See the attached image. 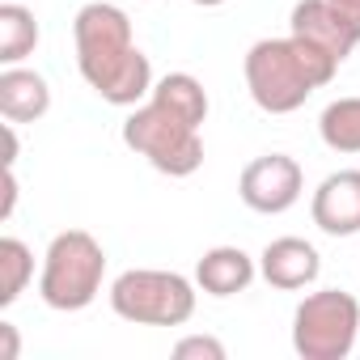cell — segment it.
<instances>
[{
	"label": "cell",
	"instance_id": "cell-1",
	"mask_svg": "<svg viewBox=\"0 0 360 360\" xmlns=\"http://www.w3.org/2000/svg\"><path fill=\"white\" fill-rule=\"evenodd\" d=\"M77 68L85 85L110 106H140L153 94V64L131 39V18L119 5L89 0L72 18Z\"/></svg>",
	"mask_w": 360,
	"mask_h": 360
},
{
	"label": "cell",
	"instance_id": "cell-2",
	"mask_svg": "<svg viewBox=\"0 0 360 360\" xmlns=\"http://www.w3.org/2000/svg\"><path fill=\"white\" fill-rule=\"evenodd\" d=\"M242 72H246V89H250L259 110L292 115V110H301L309 102L314 89L335 81L339 60H330L326 51H318L305 39L288 34V39H259L246 51Z\"/></svg>",
	"mask_w": 360,
	"mask_h": 360
},
{
	"label": "cell",
	"instance_id": "cell-3",
	"mask_svg": "<svg viewBox=\"0 0 360 360\" xmlns=\"http://www.w3.org/2000/svg\"><path fill=\"white\" fill-rule=\"evenodd\" d=\"M106 276V250L94 233L85 229H64L51 238L43 255V276H39V297L43 305L60 314H77L98 301Z\"/></svg>",
	"mask_w": 360,
	"mask_h": 360
},
{
	"label": "cell",
	"instance_id": "cell-4",
	"mask_svg": "<svg viewBox=\"0 0 360 360\" xmlns=\"http://www.w3.org/2000/svg\"><path fill=\"white\" fill-rule=\"evenodd\" d=\"M123 144L169 178H187L204 165L200 127L187 123L183 115H174L169 106L153 102V98L123 119Z\"/></svg>",
	"mask_w": 360,
	"mask_h": 360
},
{
	"label": "cell",
	"instance_id": "cell-5",
	"mask_svg": "<svg viewBox=\"0 0 360 360\" xmlns=\"http://www.w3.org/2000/svg\"><path fill=\"white\" fill-rule=\"evenodd\" d=\"M110 309L136 326H183L195 314V284L178 271L131 267L110 284Z\"/></svg>",
	"mask_w": 360,
	"mask_h": 360
},
{
	"label": "cell",
	"instance_id": "cell-6",
	"mask_svg": "<svg viewBox=\"0 0 360 360\" xmlns=\"http://www.w3.org/2000/svg\"><path fill=\"white\" fill-rule=\"evenodd\" d=\"M360 343V301L343 288L309 292L292 314V352L301 360H343Z\"/></svg>",
	"mask_w": 360,
	"mask_h": 360
},
{
	"label": "cell",
	"instance_id": "cell-7",
	"mask_svg": "<svg viewBox=\"0 0 360 360\" xmlns=\"http://www.w3.org/2000/svg\"><path fill=\"white\" fill-rule=\"evenodd\" d=\"M305 191V174L297 165V157L288 153H263L255 157L242 178H238V195L250 212H263V217H280L288 212Z\"/></svg>",
	"mask_w": 360,
	"mask_h": 360
},
{
	"label": "cell",
	"instance_id": "cell-8",
	"mask_svg": "<svg viewBox=\"0 0 360 360\" xmlns=\"http://www.w3.org/2000/svg\"><path fill=\"white\" fill-rule=\"evenodd\" d=\"M288 26H292L288 34L305 39L309 47L326 51V56L339 60V64H343V60L356 51V43H360V30L330 5V0H297Z\"/></svg>",
	"mask_w": 360,
	"mask_h": 360
},
{
	"label": "cell",
	"instance_id": "cell-9",
	"mask_svg": "<svg viewBox=\"0 0 360 360\" xmlns=\"http://www.w3.org/2000/svg\"><path fill=\"white\" fill-rule=\"evenodd\" d=\"M309 217L330 238L360 233V169L326 174L318 183V191H314V200H309Z\"/></svg>",
	"mask_w": 360,
	"mask_h": 360
},
{
	"label": "cell",
	"instance_id": "cell-10",
	"mask_svg": "<svg viewBox=\"0 0 360 360\" xmlns=\"http://www.w3.org/2000/svg\"><path fill=\"white\" fill-rule=\"evenodd\" d=\"M318 271H322V255L305 238H276L259 255V276L280 292L309 288L318 280Z\"/></svg>",
	"mask_w": 360,
	"mask_h": 360
},
{
	"label": "cell",
	"instance_id": "cell-11",
	"mask_svg": "<svg viewBox=\"0 0 360 360\" xmlns=\"http://www.w3.org/2000/svg\"><path fill=\"white\" fill-rule=\"evenodd\" d=\"M259 267L255 259L242 250V246H212L204 250V259L195 263V284L208 292V297H233V292H246L255 284Z\"/></svg>",
	"mask_w": 360,
	"mask_h": 360
},
{
	"label": "cell",
	"instance_id": "cell-12",
	"mask_svg": "<svg viewBox=\"0 0 360 360\" xmlns=\"http://www.w3.org/2000/svg\"><path fill=\"white\" fill-rule=\"evenodd\" d=\"M51 110V89L47 77L22 64H9L0 72V115L9 123H34Z\"/></svg>",
	"mask_w": 360,
	"mask_h": 360
},
{
	"label": "cell",
	"instance_id": "cell-13",
	"mask_svg": "<svg viewBox=\"0 0 360 360\" xmlns=\"http://www.w3.org/2000/svg\"><path fill=\"white\" fill-rule=\"evenodd\" d=\"M148 98L161 102V106H169L174 115H183V119L195 123V127L208 123V94H204V85H200L191 72H165V77L153 85Z\"/></svg>",
	"mask_w": 360,
	"mask_h": 360
},
{
	"label": "cell",
	"instance_id": "cell-14",
	"mask_svg": "<svg viewBox=\"0 0 360 360\" xmlns=\"http://www.w3.org/2000/svg\"><path fill=\"white\" fill-rule=\"evenodd\" d=\"M39 47V22L26 5L18 0H5L0 5V64H22L26 56H34Z\"/></svg>",
	"mask_w": 360,
	"mask_h": 360
},
{
	"label": "cell",
	"instance_id": "cell-15",
	"mask_svg": "<svg viewBox=\"0 0 360 360\" xmlns=\"http://www.w3.org/2000/svg\"><path fill=\"white\" fill-rule=\"evenodd\" d=\"M318 136L335 153H360V98H335L318 115Z\"/></svg>",
	"mask_w": 360,
	"mask_h": 360
},
{
	"label": "cell",
	"instance_id": "cell-16",
	"mask_svg": "<svg viewBox=\"0 0 360 360\" xmlns=\"http://www.w3.org/2000/svg\"><path fill=\"white\" fill-rule=\"evenodd\" d=\"M34 280V255L22 238H0V305H13Z\"/></svg>",
	"mask_w": 360,
	"mask_h": 360
},
{
	"label": "cell",
	"instance_id": "cell-17",
	"mask_svg": "<svg viewBox=\"0 0 360 360\" xmlns=\"http://www.w3.org/2000/svg\"><path fill=\"white\" fill-rule=\"evenodd\" d=\"M174 356L178 360H225V343L212 335H187L174 343Z\"/></svg>",
	"mask_w": 360,
	"mask_h": 360
},
{
	"label": "cell",
	"instance_id": "cell-18",
	"mask_svg": "<svg viewBox=\"0 0 360 360\" xmlns=\"http://www.w3.org/2000/svg\"><path fill=\"white\" fill-rule=\"evenodd\" d=\"M18 326L13 322H0V360H18Z\"/></svg>",
	"mask_w": 360,
	"mask_h": 360
},
{
	"label": "cell",
	"instance_id": "cell-19",
	"mask_svg": "<svg viewBox=\"0 0 360 360\" xmlns=\"http://www.w3.org/2000/svg\"><path fill=\"white\" fill-rule=\"evenodd\" d=\"M13 208H18V174H13V165H5V204H0V217H13Z\"/></svg>",
	"mask_w": 360,
	"mask_h": 360
},
{
	"label": "cell",
	"instance_id": "cell-20",
	"mask_svg": "<svg viewBox=\"0 0 360 360\" xmlns=\"http://www.w3.org/2000/svg\"><path fill=\"white\" fill-rule=\"evenodd\" d=\"M330 5H335V9L356 26V30H360V0H330Z\"/></svg>",
	"mask_w": 360,
	"mask_h": 360
},
{
	"label": "cell",
	"instance_id": "cell-21",
	"mask_svg": "<svg viewBox=\"0 0 360 360\" xmlns=\"http://www.w3.org/2000/svg\"><path fill=\"white\" fill-rule=\"evenodd\" d=\"M191 5H204V9H217V5H225V0H191Z\"/></svg>",
	"mask_w": 360,
	"mask_h": 360
}]
</instances>
